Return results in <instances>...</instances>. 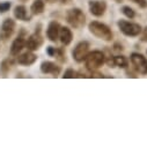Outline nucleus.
<instances>
[{"label": "nucleus", "mask_w": 147, "mask_h": 147, "mask_svg": "<svg viewBox=\"0 0 147 147\" xmlns=\"http://www.w3.org/2000/svg\"><path fill=\"white\" fill-rule=\"evenodd\" d=\"M44 8H45V3L44 0H35V1L31 4V13L34 15H40L44 12Z\"/></svg>", "instance_id": "obj_17"}, {"label": "nucleus", "mask_w": 147, "mask_h": 147, "mask_svg": "<svg viewBox=\"0 0 147 147\" xmlns=\"http://www.w3.org/2000/svg\"><path fill=\"white\" fill-rule=\"evenodd\" d=\"M122 13H123L126 18H129V19H133V18L136 16V12H134L130 6H123Z\"/></svg>", "instance_id": "obj_18"}, {"label": "nucleus", "mask_w": 147, "mask_h": 147, "mask_svg": "<svg viewBox=\"0 0 147 147\" xmlns=\"http://www.w3.org/2000/svg\"><path fill=\"white\" fill-rule=\"evenodd\" d=\"M14 16H15L18 20H21V21H29V20H30V16L28 15L27 8H26L23 5L16 6V7L14 8Z\"/></svg>", "instance_id": "obj_16"}, {"label": "nucleus", "mask_w": 147, "mask_h": 147, "mask_svg": "<svg viewBox=\"0 0 147 147\" xmlns=\"http://www.w3.org/2000/svg\"><path fill=\"white\" fill-rule=\"evenodd\" d=\"M21 1H27V0H21Z\"/></svg>", "instance_id": "obj_27"}, {"label": "nucleus", "mask_w": 147, "mask_h": 147, "mask_svg": "<svg viewBox=\"0 0 147 147\" xmlns=\"http://www.w3.org/2000/svg\"><path fill=\"white\" fill-rule=\"evenodd\" d=\"M141 41L144 42H147V27H145L142 30H141Z\"/></svg>", "instance_id": "obj_23"}, {"label": "nucleus", "mask_w": 147, "mask_h": 147, "mask_svg": "<svg viewBox=\"0 0 147 147\" xmlns=\"http://www.w3.org/2000/svg\"><path fill=\"white\" fill-rule=\"evenodd\" d=\"M89 12L94 15V16H102L105 11H107V4L101 0H90L89 4Z\"/></svg>", "instance_id": "obj_8"}, {"label": "nucleus", "mask_w": 147, "mask_h": 147, "mask_svg": "<svg viewBox=\"0 0 147 147\" xmlns=\"http://www.w3.org/2000/svg\"><path fill=\"white\" fill-rule=\"evenodd\" d=\"M15 29V21L12 19H6L1 24V30H0V36L1 38L7 40L13 35Z\"/></svg>", "instance_id": "obj_9"}, {"label": "nucleus", "mask_w": 147, "mask_h": 147, "mask_svg": "<svg viewBox=\"0 0 147 147\" xmlns=\"http://www.w3.org/2000/svg\"><path fill=\"white\" fill-rule=\"evenodd\" d=\"M130 60L138 73H140L142 76L147 74V58L145 56L138 52H133L130 57Z\"/></svg>", "instance_id": "obj_5"}, {"label": "nucleus", "mask_w": 147, "mask_h": 147, "mask_svg": "<svg viewBox=\"0 0 147 147\" xmlns=\"http://www.w3.org/2000/svg\"><path fill=\"white\" fill-rule=\"evenodd\" d=\"M131 1H133L134 4H137L141 8H146L147 7V0H131Z\"/></svg>", "instance_id": "obj_21"}, {"label": "nucleus", "mask_w": 147, "mask_h": 147, "mask_svg": "<svg viewBox=\"0 0 147 147\" xmlns=\"http://www.w3.org/2000/svg\"><path fill=\"white\" fill-rule=\"evenodd\" d=\"M66 19H67V22L69 23V26L76 29L82 28L86 23V16L80 8L69 9L66 14Z\"/></svg>", "instance_id": "obj_3"}, {"label": "nucleus", "mask_w": 147, "mask_h": 147, "mask_svg": "<svg viewBox=\"0 0 147 147\" xmlns=\"http://www.w3.org/2000/svg\"><path fill=\"white\" fill-rule=\"evenodd\" d=\"M64 79H73V78H77V72L72 68H68L65 71L64 76H63Z\"/></svg>", "instance_id": "obj_19"}, {"label": "nucleus", "mask_w": 147, "mask_h": 147, "mask_svg": "<svg viewBox=\"0 0 147 147\" xmlns=\"http://www.w3.org/2000/svg\"><path fill=\"white\" fill-rule=\"evenodd\" d=\"M58 38L60 40L63 45H68L73 40V34H72L71 29L67 27H60Z\"/></svg>", "instance_id": "obj_12"}, {"label": "nucleus", "mask_w": 147, "mask_h": 147, "mask_svg": "<svg viewBox=\"0 0 147 147\" xmlns=\"http://www.w3.org/2000/svg\"><path fill=\"white\" fill-rule=\"evenodd\" d=\"M89 53V43L88 42H80L72 52L73 59L78 63L85 61L87 55Z\"/></svg>", "instance_id": "obj_6"}, {"label": "nucleus", "mask_w": 147, "mask_h": 147, "mask_svg": "<svg viewBox=\"0 0 147 147\" xmlns=\"http://www.w3.org/2000/svg\"><path fill=\"white\" fill-rule=\"evenodd\" d=\"M36 59H37V57H36L35 53L32 52H26V53H22L18 57V63L20 65H24V66H29L31 64H34L36 61Z\"/></svg>", "instance_id": "obj_15"}, {"label": "nucleus", "mask_w": 147, "mask_h": 147, "mask_svg": "<svg viewBox=\"0 0 147 147\" xmlns=\"http://www.w3.org/2000/svg\"><path fill=\"white\" fill-rule=\"evenodd\" d=\"M105 61V56L102 51L95 50L93 52H89L85 59V65L87 67V69L94 72L96 69H98Z\"/></svg>", "instance_id": "obj_2"}, {"label": "nucleus", "mask_w": 147, "mask_h": 147, "mask_svg": "<svg viewBox=\"0 0 147 147\" xmlns=\"http://www.w3.org/2000/svg\"><path fill=\"white\" fill-rule=\"evenodd\" d=\"M116 3H122V0H115Z\"/></svg>", "instance_id": "obj_25"}, {"label": "nucleus", "mask_w": 147, "mask_h": 147, "mask_svg": "<svg viewBox=\"0 0 147 147\" xmlns=\"http://www.w3.org/2000/svg\"><path fill=\"white\" fill-rule=\"evenodd\" d=\"M42 44H43V38H42V35H41V31L40 30L38 31L36 30L32 35L29 36L28 40L26 41V47L30 51L38 50Z\"/></svg>", "instance_id": "obj_7"}, {"label": "nucleus", "mask_w": 147, "mask_h": 147, "mask_svg": "<svg viewBox=\"0 0 147 147\" xmlns=\"http://www.w3.org/2000/svg\"><path fill=\"white\" fill-rule=\"evenodd\" d=\"M11 8V3L9 1H4L0 3V13H6Z\"/></svg>", "instance_id": "obj_20"}, {"label": "nucleus", "mask_w": 147, "mask_h": 147, "mask_svg": "<svg viewBox=\"0 0 147 147\" xmlns=\"http://www.w3.org/2000/svg\"><path fill=\"white\" fill-rule=\"evenodd\" d=\"M59 29H60V24L56 21H52L49 23L48 29H47V36L51 42H56L58 36H59Z\"/></svg>", "instance_id": "obj_11"}, {"label": "nucleus", "mask_w": 147, "mask_h": 147, "mask_svg": "<svg viewBox=\"0 0 147 147\" xmlns=\"http://www.w3.org/2000/svg\"><path fill=\"white\" fill-rule=\"evenodd\" d=\"M107 64L110 66V67H122V68H125L127 67V59L124 57V56H115V57H109L107 59Z\"/></svg>", "instance_id": "obj_13"}, {"label": "nucleus", "mask_w": 147, "mask_h": 147, "mask_svg": "<svg viewBox=\"0 0 147 147\" xmlns=\"http://www.w3.org/2000/svg\"><path fill=\"white\" fill-rule=\"evenodd\" d=\"M47 53H48L49 56H56V55L58 53V49H56V48H53V47H49V48L47 49Z\"/></svg>", "instance_id": "obj_22"}, {"label": "nucleus", "mask_w": 147, "mask_h": 147, "mask_svg": "<svg viewBox=\"0 0 147 147\" xmlns=\"http://www.w3.org/2000/svg\"><path fill=\"white\" fill-rule=\"evenodd\" d=\"M61 3H63V4H65V3H67V1H66V0H61Z\"/></svg>", "instance_id": "obj_26"}, {"label": "nucleus", "mask_w": 147, "mask_h": 147, "mask_svg": "<svg viewBox=\"0 0 147 147\" xmlns=\"http://www.w3.org/2000/svg\"><path fill=\"white\" fill-rule=\"evenodd\" d=\"M41 71L44 73V74L58 76L59 72H60V67L52 61H43L41 64Z\"/></svg>", "instance_id": "obj_10"}, {"label": "nucleus", "mask_w": 147, "mask_h": 147, "mask_svg": "<svg viewBox=\"0 0 147 147\" xmlns=\"http://www.w3.org/2000/svg\"><path fill=\"white\" fill-rule=\"evenodd\" d=\"M47 1H49V3H55L56 0H47Z\"/></svg>", "instance_id": "obj_24"}, {"label": "nucleus", "mask_w": 147, "mask_h": 147, "mask_svg": "<svg viewBox=\"0 0 147 147\" xmlns=\"http://www.w3.org/2000/svg\"><path fill=\"white\" fill-rule=\"evenodd\" d=\"M26 47V40L22 35H20L18 38L14 40L11 47V55L12 56H19V53L22 51V49Z\"/></svg>", "instance_id": "obj_14"}, {"label": "nucleus", "mask_w": 147, "mask_h": 147, "mask_svg": "<svg viewBox=\"0 0 147 147\" xmlns=\"http://www.w3.org/2000/svg\"><path fill=\"white\" fill-rule=\"evenodd\" d=\"M117 26L119 28V30L125 35V36H130V37H136L141 32V26L134 22H130L126 20H119L117 22Z\"/></svg>", "instance_id": "obj_4"}, {"label": "nucleus", "mask_w": 147, "mask_h": 147, "mask_svg": "<svg viewBox=\"0 0 147 147\" xmlns=\"http://www.w3.org/2000/svg\"><path fill=\"white\" fill-rule=\"evenodd\" d=\"M88 29L89 31L97 38H101L103 41H111L113 40V31L107 24L98 22V21H92L88 24Z\"/></svg>", "instance_id": "obj_1"}]
</instances>
